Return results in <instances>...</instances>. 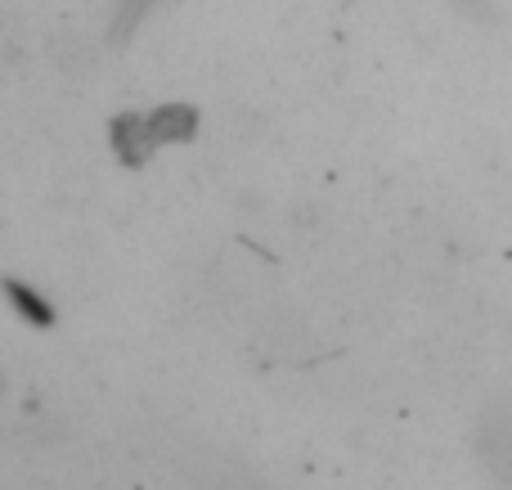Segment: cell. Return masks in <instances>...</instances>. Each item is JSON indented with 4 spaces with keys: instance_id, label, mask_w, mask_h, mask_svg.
<instances>
[{
    "instance_id": "cell-2",
    "label": "cell",
    "mask_w": 512,
    "mask_h": 490,
    "mask_svg": "<svg viewBox=\"0 0 512 490\" xmlns=\"http://www.w3.org/2000/svg\"><path fill=\"white\" fill-rule=\"evenodd\" d=\"M153 131H149V117H117L113 122V149L126 167H140L144 158L153 153Z\"/></svg>"
},
{
    "instance_id": "cell-3",
    "label": "cell",
    "mask_w": 512,
    "mask_h": 490,
    "mask_svg": "<svg viewBox=\"0 0 512 490\" xmlns=\"http://www.w3.org/2000/svg\"><path fill=\"white\" fill-rule=\"evenodd\" d=\"M5 297L14 302V311L23 315L32 329H54V306L45 302L36 288H27L23 279H5Z\"/></svg>"
},
{
    "instance_id": "cell-1",
    "label": "cell",
    "mask_w": 512,
    "mask_h": 490,
    "mask_svg": "<svg viewBox=\"0 0 512 490\" xmlns=\"http://www.w3.org/2000/svg\"><path fill=\"white\" fill-rule=\"evenodd\" d=\"M477 450L490 464V473L512 486V396L486 410V419L477 428Z\"/></svg>"
}]
</instances>
